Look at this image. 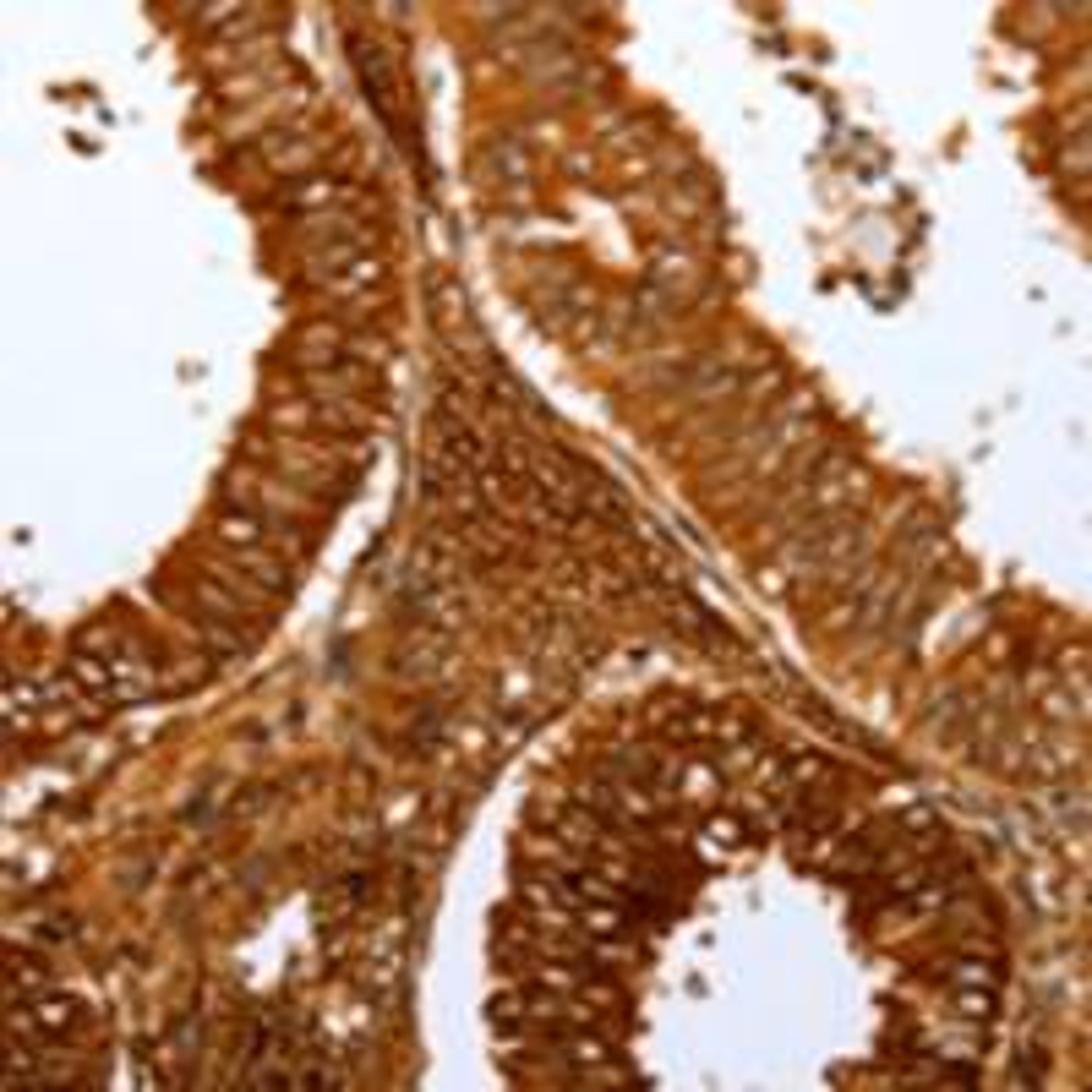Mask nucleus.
I'll return each mask as SVG.
<instances>
[{"label": "nucleus", "mask_w": 1092, "mask_h": 1092, "mask_svg": "<svg viewBox=\"0 0 1092 1092\" xmlns=\"http://www.w3.org/2000/svg\"><path fill=\"white\" fill-rule=\"evenodd\" d=\"M33 1022H44V1032L66 1038V1032H71V1022H82V1005H77V1000H66V994H50V1000H38Z\"/></svg>", "instance_id": "f257e3e1"}, {"label": "nucleus", "mask_w": 1092, "mask_h": 1092, "mask_svg": "<svg viewBox=\"0 0 1092 1092\" xmlns=\"http://www.w3.org/2000/svg\"><path fill=\"white\" fill-rule=\"evenodd\" d=\"M219 536H224V541H246V546H251L257 536H263V524H257L251 514H219Z\"/></svg>", "instance_id": "f03ea898"}, {"label": "nucleus", "mask_w": 1092, "mask_h": 1092, "mask_svg": "<svg viewBox=\"0 0 1092 1092\" xmlns=\"http://www.w3.org/2000/svg\"><path fill=\"white\" fill-rule=\"evenodd\" d=\"M568 1054L574 1060H612L607 1043H596V1038H568Z\"/></svg>", "instance_id": "7ed1b4c3"}, {"label": "nucleus", "mask_w": 1092, "mask_h": 1092, "mask_svg": "<svg viewBox=\"0 0 1092 1092\" xmlns=\"http://www.w3.org/2000/svg\"><path fill=\"white\" fill-rule=\"evenodd\" d=\"M962 1010L967 1016H994V1000L989 994H962Z\"/></svg>", "instance_id": "20e7f679"}, {"label": "nucleus", "mask_w": 1092, "mask_h": 1092, "mask_svg": "<svg viewBox=\"0 0 1092 1092\" xmlns=\"http://www.w3.org/2000/svg\"><path fill=\"white\" fill-rule=\"evenodd\" d=\"M584 923H590V929H601V934L617 929V917H612V912H584Z\"/></svg>", "instance_id": "39448f33"}]
</instances>
